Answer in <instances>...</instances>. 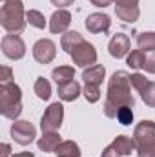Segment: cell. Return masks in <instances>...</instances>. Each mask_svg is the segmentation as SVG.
I'll use <instances>...</instances> for the list:
<instances>
[{
  "label": "cell",
  "mask_w": 155,
  "mask_h": 157,
  "mask_svg": "<svg viewBox=\"0 0 155 157\" xmlns=\"http://www.w3.org/2000/svg\"><path fill=\"white\" fill-rule=\"evenodd\" d=\"M26 9L22 0H4L0 7V26L9 33H22L26 29Z\"/></svg>",
  "instance_id": "cell-2"
},
{
  "label": "cell",
  "mask_w": 155,
  "mask_h": 157,
  "mask_svg": "<svg viewBox=\"0 0 155 157\" xmlns=\"http://www.w3.org/2000/svg\"><path fill=\"white\" fill-rule=\"evenodd\" d=\"M115 15L119 20H122L126 24H133L139 20L141 9H139V6H115Z\"/></svg>",
  "instance_id": "cell-17"
},
{
  "label": "cell",
  "mask_w": 155,
  "mask_h": 157,
  "mask_svg": "<svg viewBox=\"0 0 155 157\" xmlns=\"http://www.w3.org/2000/svg\"><path fill=\"white\" fill-rule=\"evenodd\" d=\"M130 48H131V42H130V37L124 35V33H117L110 39V44H108V51L113 59H122V57H128L130 53Z\"/></svg>",
  "instance_id": "cell-13"
},
{
  "label": "cell",
  "mask_w": 155,
  "mask_h": 157,
  "mask_svg": "<svg viewBox=\"0 0 155 157\" xmlns=\"http://www.w3.org/2000/svg\"><path fill=\"white\" fill-rule=\"evenodd\" d=\"M137 46L142 51H155V31H142L137 35Z\"/></svg>",
  "instance_id": "cell-23"
},
{
  "label": "cell",
  "mask_w": 155,
  "mask_h": 157,
  "mask_svg": "<svg viewBox=\"0 0 155 157\" xmlns=\"http://www.w3.org/2000/svg\"><path fill=\"white\" fill-rule=\"evenodd\" d=\"M73 77H75V68L73 66H59L51 71V78L57 82V86L73 80Z\"/></svg>",
  "instance_id": "cell-20"
},
{
  "label": "cell",
  "mask_w": 155,
  "mask_h": 157,
  "mask_svg": "<svg viewBox=\"0 0 155 157\" xmlns=\"http://www.w3.org/2000/svg\"><path fill=\"white\" fill-rule=\"evenodd\" d=\"M13 82V70L9 66H2L0 68V84H7Z\"/></svg>",
  "instance_id": "cell-29"
},
{
  "label": "cell",
  "mask_w": 155,
  "mask_h": 157,
  "mask_svg": "<svg viewBox=\"0 0 155 157\" xmlns=\"http://www.w3.org/2000/svg\"><path fill=\"white\" fill-rule=\"evenodd\" d=\"M57 57V46L49 39H40L33 44V59L39 64H49Z\"/></svg>",
  "instance_id": "cell-11"
},
{
  "label": "cell",
  "mask_w": 155,
  "mask_h": 157,
  "mask_svg": "<svg viewBox=\"0 0 155 157\" xmlns=\"http://www.w3.org/2000/svg\"><path fill=\"white\" fill-rule=\"evenodd\" d=\"M26 20H28L29 26H33V28H37V29H44V28H46V18H44V15H42L40 11H37V9L26 11Z\"/></svg>",
  "instance_id": "cell-25"
},
{
  "label": "cell",
  "mask_w": 155,
  "mask_h": 157,
  "mask_svg": "<svg viewBox=\"0 0 155 157\" xmlns=\"http://www.w3.org/2000/svg\"><path fill=\"white\" fill-rule=\"evenodd\" d=\"M82 40L84 39H82V35H80L78 31H66V33L62 35V39H60V46H62V49H64L68 55H71L73 49L77 48Z\"/></svg>",
  "instance_id": "cell-19"
},
{
  "label": "cell",
  "mask_w": 155,
  "mask_h": 157,
  "mask_svg": "<svg viewBox=\"0 0 155 157\" xmlns=\"http://www.w3.org/2000/svg\"><path fill=\"white\" fill-rule=\"evenodd\" d=\"M70 57L73 59V64L78 66V68H82V70L91 68V66L97 64V49H95V46H93L91 42H88V40H82L77 48L73 49V53H71Z\"/></svg>",
  "instance_id": "cell-5"
},
{
  "label": "cell",
  "mask_w": 155,
  "mask_h": 157,
  "mask_svg": "<svg viewBox=\"0 0 155 157\" xmlns=\"http://www.w3.org/2000/svg\"><path fill=\"white\" fill-rule=\"evenodd\" d=\"M133 104H135V99L131 95L130 73L115 71L108 80V93H106V101H104V115L110 119H115L117 112L122 106L133 108Z\"/></svg>",
  "instance_id": "cell-1"
},
{
  "label": "cell",
  "mask_w": 155,
  "mask_h": 157,
  "mask_svg": "<svg viewBox=\"0 0 155 157\" xmlns=\"http://www.w3.org/2000/svg\"><path fill=\"white\" fill-rule=\"evenodd\" d=\"M57 157H82L80 148L75 141H62L59 144V148L55 150Z\"/></svg>",
  "instance_id": "cell-21"
},
{
  "label": "cell",
  "mask_w": 155,
  "mask_h": 157,
  "mask_svg": "<svg viewBox=\"0 0 155 157\" xmlns=\"http://www.w3.org/2000/svg\"><path fill=\"white\" fill-rule=\"evenodd\" d=\"M95 7H108V6H112L115 0H89Z\"/></svg>",
  "instance_id": "cell-31"
},
{
  "label": "cell",
  "mask_w": 155,
  "mask_h": 157,
  "mask_svg": "<svg viewBox=\"0 0 155 157\" xmlns=\"http://www.w3.org/2000/svg\"><path fill=\"white\" fill-rule=\"evenodd\" d=\"M64 121V106L60 102H51L40 119L42 132H59Z\"/></svg>",
  "instance_id": "cell-6"
},
{
  "label": "cell",
  "mask_w": 155,
  "mask_h": 157,
  "mask_svg": "<svg viewBox=\"0 0 155 157\" xmlns=\"http://www.w3.org/2000/svg\"><path fill=\"white\" fill-rule=\"evenodd\" d=\"M135 150V141L130 139L128 135H117L113 139L112 144H108L100 157H126V155H131V152Z\"/></svg>",
  "instance_id": "cell-9"
},
{
  "label": "cell",
  "mask_w": 155,
  "mask_h": 157,
  "mask_svg": "<svg viewBox=\"0 0 155 157\" xmlns=\"http://www.w3.org/2000/svg\"><path fill=\"white\" fill-rule=\"evenodd\" d=\"M2 150H4V152H2V154H4V157H9V152H11V146H9L7 143H6V144L2 146Z\"/></svg>",
  "instance_id": "cell-34"
},
{
  "label": "cell",
  "mask_w": 155,
  "mask_h": 157,
  "mask_svg": "<svg viewBox=\"0 0 155 157\" xmlns=\"http://www.w3.org/2000/svg\"><path fill=\"white\" fill-rule=\"evenodd\" d=\"M117 121L122 124V126H130L133 122V108L131 106H122L119 112H117Z\"/></svg>",
  "instance_id": "cell-27"
},
{
  "label": "cell",
  "mask_w": 155,
  "mask_h": 157,
  "mask_svg": "<svg viewBox=\"0 0 155 157\" xmlns=\"http://www.w3.org/2000/svg\"><path fill=\"white\" fill-rule=\"evenodd\" d=\"M9 133H11L13 141L18 143V144H22V146L31 144V143L35 141V137H37V130H35V126H33L29 121H18V119L11 124Z\"/></svg>",
  "instance_id": "cell-8"
},
{
  "label": "cell",
  "mask_w": 155,
  "mask_h": 157,
  "mask_svg": "<svg viewBox=\"0 0 155 157\" xmlns=\"http://www.w3.org/2000/svg\"><path fill=\"white\" fill-rule=\"evenodd\" d=\"M82 95L86 97L88 102L93 104V102H97L100 99V86H97V84H86L84 90H82Z\"/></svg>",
  "instance_id": "cell-26"
},
{
  "label": "cell",
  "mask_w": 155,
  "mask_h": 157,
  "mask_svg": "<svg viewBox=\"0 0 155 157\" xmlns=\"http://www.w3.org/2000/svg\"><path fill=\"white\" fill-rule=\"evenodd\" d=\"M60 143H62V139H60L59 132H42V137L37 141V146H39V150L49 154V152H55Z\"/></svg>",
  "instance_id": "cell-16"
},
{
  "label": "cell",
  "mask_w": 155,
  "mask_h": 157,
  "mask_svg": "<svg viewBox=\"0 0 155 157\" xmlns=\"http://www.w3.org/2000/svg\"><path fill=\"white\" fill-rule=\"evenodd\" d=\"M142 70H144L146 73H152V75H155V51H146Z\"/></svg>",
  "instance_id": "cell-28"
},
{
  "label": "cell",
  "mask_w": 155,
  "mask_h": 157,
  "mask_svg": "<svg viewBox=\"0 0 155 157\" xmlns=\"http://www.w3.org/2000/svg\"><path fill=\"white\" fill-rule=\"evenodd\" d=\"M57 91H59V99L64 101V102H73V101H77L78 95L82 93L80 84H78L77 80H70V82H66V84H59V86H57Z\"/></svg>",
  "instance_id": "cell-15"
},
{
  "label": "cell",
  "mask_w": 155,
  "mask_h": 157,
  "mask_svg": "<svg viewBox=\"0 0 155 157\" xmlns=\"http://www.w3.org/2000/svg\"><path fill=\"white\" fill-rule=\"evenodd\" d=\"M73 2H75V0H51V4L57 6L59 9H64V7H68V6H73Z\"/></svg>",
  "instance_id": "cell-30"
},
{
  "label": "cell",
  "mask_w": 155,
  "mask_h": 157,
  "mask_svg": "<svg viewBox=\"0 0 155 157\" xmlns=\"http://www.w3.org/2000/svg\"><path fill=\"white\" fill-rule=\"evenodd\" d=\"M71 24V13L68 9H57L49 18V31L51 33H66Z\"/></svg>",
  "instance_id": "cell-14"
},
{
  "label": "cell",
  "mask_w": 155,
  "mask_h": 157,
  "mask_svg": "<svg viewBox=\"0 0 155 157\" xmlns=\"http://www.w3.org/2000/svg\"><path fill=\"white\" fill-rule=\"evenodd\" d=\"M104 77H106V68L102 64H95V66L86 68L82 71V78H84L86 84H97V86H100Z\"/></svg>",
  "instance_id": "cell-18"
},
{
  "label": "cell",
  "mask_w": 155,
  "mask_h": 157,
  "mask_svg": "<svg viewBox=\"0 0 155 157\" xmlns=\"http://www.w3.org/2000/svg\"><path fill=\"white\" fill-rule=\"evenodd\" d=\"M2 53L11 60H20L26 55V44L15 33H9L2 39Z\"/></svg>",
  "instance_id": "cell-10"
},
{
  "label": "cell",
  "mask_w": 155,
  "mask_h": 157,
  "mask_svg": "<svg viewBox=\"0 0 155 157\" xmlns=\"http://www.w3.org/2000/svg\"><path fill=\"white\" fill-rule=\"evenodd\" d=\"M11 157H35L33 152H18V154H13Z\"/></svg>",
  "instance_id": "cell-33"
},
{
  "label": "cell",
  "mask_w": 155,
  "mask_h": 157,
  "mask_svg": "<svg viewBox=\"0 0 155 157\" xmlns=\"http://www.w3.org/2000/svg\"><path fill=\"white\" fill-rule=\"evenodd\" d=\"M144 57H146V51H142V49H133V51L128 53L126 64H128L131 70H141L142 64H144Z\"/></svg>",
  "instance_id": "cell-24"
},
{
  "label": "cell",
  "mask_w": 155,
  "mask_h": 157,
  "mask_svg": "<svg viewBox=\"0 0 155 157\" xmlns=\"http://www.w3.org/2000/svg\"><path fill=\"white\" fill-rule=\"evenodd\" d=\"M33 91L37 93V97L40 101H47L51 97V84H49V80L44 77H37L35 84H33Z\"/></svg>",
  "instance_id": "cell-22"
},
{
  "label": "cell",
  "mask_w": 155,
  "mask_h": 157,
  "mask_svg": "<svg viewBox=\"0 0 155 157\" xmlns=\"http://www.w3.org/2000/svg\"><path fill=\"white\" fill-rule=\"evenodd\" d=\"M130 82H131V88H135L142 99V102L150 108H155V82L153 80H148L144 75L141 73H131L130 75Z\"/></svg>",
  "instance_id": "cell-7"
},
{
  "label": "cell",
  "mask_w": 155,
  "mask_h": 157,
  "mask_svg": "<svg viewBox=\"0 0 155 157\" xmlns=\"http://www.w3.org/2000/svg\"><path fill=\"white\" fill-rule=\"evenodd\" d=\"M0 113L11 121H17L22 113V90L18 84H0Z\"/></svg>",
  "instance_id": "cell-3"
},
{
  "label": "cell",
  "mask_w": 155,
  "mask_h": 157,
  "mask_svg": "<svg viewBox=\"0 0 155 157\" xmlns=\"http://www.w3.org/2000/svg\"><path fill=\"white\" fill-rule=\"evenodd\" d=\"M115 6H139V0H115Z\"/></svg>",
  "instance_id": "cell-32"
},
{
  "label": "cell",
  "mask_w": 155,
  "mask_h": 157,
  "mask_svg": "<svg viewBox=\"0 0 155 157\" xmlns=\"http://www.w3.org/2000/svg\"><path fill=\"white\" fill-rule=\"evenodd\" d=\"M86 29L93 35H99V33H108L110 28H112V18L110 15L106 13H91L88 15L86 22H84Z\"/></svg>",
  "instance_id": "cell-12"
},
{
  "label": "cell",
  "mask_w": 155,
  "mask_h": 157,
  "mask_svg": "<svg viewBox=\"0 0 155 157\" xmlns=\"http://www.w3.org/2000/svg\"><path fill=\"white\" fill-rule=\"evenodd\" d=\"M137 157H155V122L153 121H141L135 130L133 137Z\"/></svg>",
  "instance_id": "cell-4"
}]
</instances>
